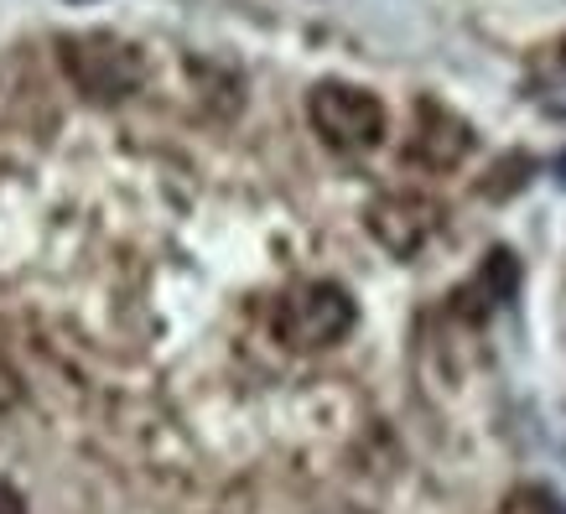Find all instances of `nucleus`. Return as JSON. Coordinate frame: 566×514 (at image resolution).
<instances>
[{"mask_svg":"<svg viewBox=\"0 0 566 514\" xmlns=\"http://www.w3.org/2000/svg\"><path fill=\"white\" fill-rule=\"evenodd\" d=\"M354 323H359V307L338 281H296L271 312L275 343L292 354H323L333 343H344Z\"/></svg>","mask_w":566,"mask_h":514,"instance_id":"nucleus-1","label":"nucleus"},{"mask_svg":"<svg viewBox=\"0 0 566 514\" xmlns=\"http://www.w3.org/2000/svg\"><path fill=\"white\" fill-rule=\"evenodd\" d=\"M63 69L78 84V94H88V99H99V104H115L140 88L146 57L125 36L88 32V36H63Z\"/></svg>","mask_w":566,"mask_h":514,"instance_id":"nucleus-2","label":"nucleus"},{"mask_svg":"<svg viewBox=\"0 0 566 514\" xmlns=\"http://www.w3.org/2000/svg\"><path fill=\"white\" fill-rule=\"evenodd\" d=\"M307 120L312 130L333 146V151H375L385 140V104L379 94L359 84H338V78H323V84L307 94Z\"/></svg>","mask_w":566,"mask_h":514,"instance_id":"nucleus-3","label":"nucleus"},{"mask_svg":"<svg viewBox=\"0 0 566 514\" xmlns=\"http://www.w3.org/2000/svg\"><path fill=\"white\" fill-rule=\"evenodd\" d=\"M364 219H369L379 250H390L395 260H411L442 229V203L431 192H379Z\"/></svg>","mask_w":566,"mask_h":514,"instance_id":"nucleus-4","label":"nucleus"},{"mask_svg":"<svg viewBox=\"0 0 566 514\" xmlns=\"http://www.w3.org/2000/svg\"><path fill=\"white\" fill-rule=\"evenodd\" d=\"M468 151H473V125H468L463 115H452V109L437 99H416L411 146H406V156H411L416 167L452 171Z\"/></svg>","mask_w":566,"mask_h":514,"instance_id":"nucleus-5","label":"nucleus"},{"mask_svg":"<svg viewBox=\"0 0 566 514\" xmlns=\"http://www.w3.org/2000/svg\"><path fill=\"white\" fill-rule=\"evenodd\" d=\"M515 286H520L515 255H510V250H489V260H483L479 281H473V286H468L458 302H473V296H479L483 312H489V307H499V302H510V296H515Z\"/></svg>","mask_w":566,"mask_h":514,"instance_id":"nucleus-6","label":"nucleus"},{"mask_svg":"<svg viewBox=\"0 0 566 514\" xmlns=\"http://www.w3.org/2000/svg\"><path fill=\"white\" fill-rule=\"evenodd\" d=\"M0 514H27V499H21L17 483L0 479Z\"/></svg>","mask_w":566,"mask_h":514,"instance_id":"nucleus-7","label":"nucleus"},{"mask_svg":"<svg viewBox=\"0 0 566 514\" xmlns=\"http://www.w3.org/2000/svg\"><path fill=\"white\" fill-rule=\"evenodd\" d=\"M551 514H566V504H551Z\"/></svg>","mask_w":566,"mask_h":514,"instance_id":"nucleus-8","label":"nucleus"},{"mask_svg":"<svg viewBox=\"0 0 566 514\" xmlns=\"http://www.w3.org/2000/svg\"><path fill=\"white\" fill-rule=\"evenodd\" d=\"M562 57H566V42H562Z\"/></svg>","mask_w":566,"mask_h":514,"instance_id":"nucleus-9","label":"nucleus"}]
</instances>
